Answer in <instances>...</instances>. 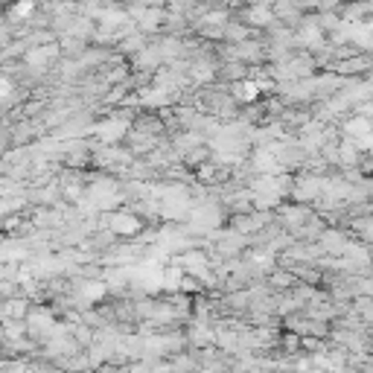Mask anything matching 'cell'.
I'll return each instance as SVG.
<instances>
[{"mask_svg": "<svg viewBox=\"0 0 373 373\" xmlns=\"http://www.w3.org/2000/svg\"><path fill=\"white\" fill-rule=\"evenodd\" d=\"M12 91H9V82L6 79H0V100H3V96H9Z\"/></svg>", "mask_w": 373, "mask_h": 373, "instance_id": "3957f363", "label": "cell"}, {"mask_svg": "<svg viewBox=\"0 0 373 373\" xmlns=\"http://www.w3.org/2000/svg\"><path fill=\"white\" fill-rule=\"evenodd\" d=\"M303 9L298 0H274V18H280V24H295L300 21Z\"/></svg>", "mask_w": 373, "mask_h": 373, "instance_id": "6da1fadb", "label": "cell"}, {"mask_svg": "<svg viewBox=\"0 0 373 373\" xmlns=\"http://www.w3.org/2000/svg\"><path fill=\"white\" fill-rule=\"evenodd\" d=\"M245 24H251V26H269L274 24V9L271 6H254L245 12Z\"/></svg>", "mask_w": 373, "mask_h": 373, "instance_id": "7a4b0ae2", "label": "cell"}]
</instances>
